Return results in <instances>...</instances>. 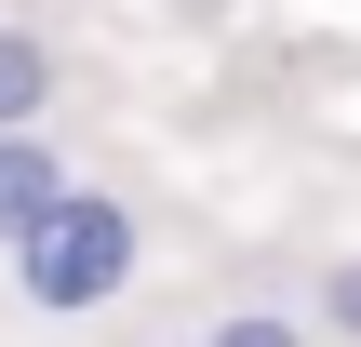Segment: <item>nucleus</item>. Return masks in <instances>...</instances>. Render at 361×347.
<instances>
[{
  "label": "nucleus",
  "instance_id": "5",
  "mask_svg": "<svg viewBox=\"0 0 361 347\" xmlns=\"http://www.w3.org/2000/svg\"><path fill=\"white\" fill-rule=\"evenodd\" d=\"M308 321H322L335 347H361V254H335V267H322V294H308Z\"/></svg>",
  "mask_w": 361,
  "mask_h": 347
},
{
  "label": "nucleus",
  "instance_id": "4",
  "mask_svg": "<svg viewBox=\"0 0 361 347\" xmlns=\"http://www.w3.org/2000/svg\"><path fill=\"white\" fill-rule=\"evenodd\" d=\"M201 347H322V321H295V308H228V321H201Z\"/></svg>",
  "mask_w": 361,
  "mask_h": 347
},
{
  "label": "nucleus",
  "instance_id": "1",
  "mask_svg": "<svg viewBox=\"0 0 361 347\" xmlns=\"http://www.w3.org/2000/svg\"><path fill=\"white\" fill-rule=\"evenodd\" d=\"M134 267H147V241H134V201H107V187H80L67 214H40V227L0 254V281H13L40 321H94V308H121Z\"/></svg>",
  "mask_w": 361,
  "mask_h": 347
},
{
  "label": "nucleus",
  "instance_id": "3",
  "mask_svg": "<svg viewBox=\"0 0 361 347\" xmlns=\"http://www.w3.org/2000/svg\"><path fill=\"white\" fill-rule=\"evenodd\" d=\"M40 107H54V40L0 27V134H40Z\"/></svg>",
  "mask_w": 361,
  "mask_h": 347
},
{
  "label": "nucleus",
  "instance_id": "2",
  "mask_svg": "<svg viewBox=\"0 0 361 347\" xmlns=\"http://www.w3.org/2000/svg\"><path fill=\"white\" fill-rule=\"evenodd\" d=\"M67 201H80L67 147H54V134H0V254H13L40 214H67Z\"/></svg>",
  "mask_w": 361,
  "mask_h": 347
}]
</instances>
